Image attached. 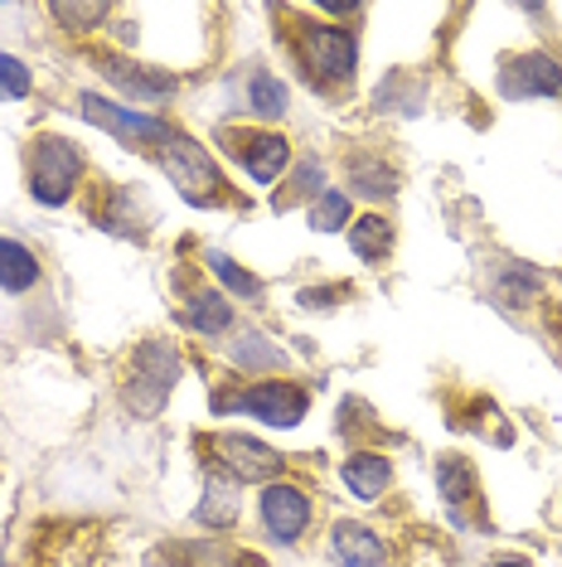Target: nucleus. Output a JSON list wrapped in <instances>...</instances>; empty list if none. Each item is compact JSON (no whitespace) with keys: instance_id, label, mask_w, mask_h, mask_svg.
<instances>
[{"instance_id":"bb28decb","label":"nucleus","mask_w":562,"mask_h":567,"mask_svg":"<svg viewBox=\"0 0 562 567\" xmlns=\"http://www.w3.org/2000/svg\"><path fill=\"white\" fill-rule=\"evenodd\" d=\"M54 20L73 24L79 34H87L97 20H107V6H54Z\"/></svg>"},{"instance_id":"a211bd4d","label":"nucleus","mask_w":562,"mask_h":567,"mask_svg":"<svg viewBox=\"0 0 562 567\" xmlns=\"http://www.w3.org/2000/svg\"><path fill=\"white\" fill-rule=\"evenodd\" d=\"M93 218H97V228H107V234H136L140 204H136L132 189H102V199L93 204Z\"/></svg>"},{"instance_id":"aec40b11","label":"nucleus","mask_w":562,"mask_h":567,"mask_svg":"<svg viewBox=\"0 0 562 567\" xmlns=\"http://www.w3.org/2000/svg\"><path fill=\"white\" fill-rule=\"evenodd\" d=\"M350 248L364 257V262H388V252H393V224L388 218H378V214H364L360 224H350Z\"/></svg>"},{"instance_id":"9d476101","label":"nucleus","mask_w":562,"mask_h":567,"mask_svg":"<svg viewBox=\"0 0 562 567\" xmlns=\"http://www.w3.org/2000/svg\"><path fill=\"white\" fill-rule=\"evenodd\" d=\"M500 93L504 97H558L562 93V63L543 49L514 54L500 63Z\"/></svg>"},{"instance_id":"1a4fd4ad","label":"nucleus","mask_w":562,"mask_h":567,"mask_svg":"<svg viewBox=\"0 0 562 567\" xmlns=\"http://www.w3.org/2000/svg\"><path fill=\"white\" fill-rule=\"evenodd\" d=\"M223 146L233 151V161L258 179V185H272V179H281L291 165V146L281 132H233V126H228Z\"/></svg>"},{"instance_id":"f3484780","label":"nucleus","mask_w":562,"mask_h":567,"mask_svg":"<svg viewBox=\"0 0 562 567\" xmlns=\"http://www.w3.org/2000/svg\"><path fill=\"white\" fill-rule=\"evenodd\" d=\"M287 83L277 79V73H248V112L258 122H281L287 117Z\"/></svg>"},{"instance_id":"5701e85b","label":"nucleus","mask_w":562,"mask_h":567,"mask_svg":"<svg viewBox=\"0 0 562 567\" xmlns=\"http://www.w3.org/2000/svg\"><path fill=\"white\" fill-rule=\"evenodd\" d=\"M321 189H325L321 161H301L296 175L287 179V195H277V209H291V204H301V199H321Z\"/></svg>"},{"instance_id":"423d86ee","label":"nucleus","mask_w":562,"mask_h":567,"mask_svg":"<svg viewBox=\"0 0 562 567\" xmlns=\"http://www.w3.org/2000/svg\"><path fill=\"white\" fill-rule=\"evenodd\" d=\"M214 412H248L267 427H301L311 412V393L291 379H262L238 393H214Z\"/></svg>"},{"instance_id":"7ed1b4c3","label":"nucleus","mask_w":562,"mask_h":567,"mask_svg":"<svg viewBox=\"0 0 562 567\" xmlns=\"http://www.w3.org/2000/svg\"><path fill=\"white\" fill-rule=\"evenodd\" d=\"M83 175H87V161L69 136L44 132V136L30 141V151H24V179H30V195L40 204H54V209L69 204L79 195Z\"/></svg>"},{"instance_id":"f257e3e1","label":"nucleus","mask_w":562,"mask_h":567,"mask_svg":"<svg viewBox=\"0 0 562 567\" xmlns=\"http://www.w3.org/2000/svg\"><path fill=\"white\" fill-rule=\"evenodd\" d=\"M287 44H291V59L296 69L311 79L315 87H344L360 69V34L350 24H325L305 10H287Z\"/></svg>"},{"instance_id":"393cba45","label":"nucleus","mask_w":562,"mask_h":567,"mask_svg":"<svg viewBox=\"0 0 562 567\" xmlns=\"http://www.w3.org/2000/svg\"><path fill=\"white\" fill-rule=\"evenodd\" d=\"M30 69H24V59L15 54H0V102H20V97H30Z\"/></svg>"},{"instance_id":"412c9836","label":"nucleus","mask_w":562,"mask_h":567,"mask_svg":"<svg viewBox=\"0 0 562 567\" xmlns=\"http://www.w3.org/2000/svg\"><path fill=\"white\" fill-rule=\"evenodd\" d=\"M233 519H238L233 481H223V475H209V481H204V505H199V524H209V528H228Z\"/></svg>"},{"instance_id":"a878e982","label":"nucleus","mask_w":562,"mask_h":567,"mask_svg":"<svg viewBox=\"0 0 562 567\" xmlns=\"http://www.w3.org/2000/svg\"><path fill=\"white\" fill-rule=\"evenodd\" d=\"M238 344H252V350H238V354H233V359H238V364H242V369H262V364H281V354H277V350H272V344H267V340H262V334H258V330H248V334H242V340H238Z\"/></svg>"},{"instance_id":"f8f14e48","label":"nucleus","mask_w":562,"mask_h":567,"mask_svg":"<svg viewBox=\"0 0 562 567\" xmlns=\"http://www.w3.org/2000/svg\"><path fill=\"white\" fill-rule=\"evenodd\" d=\"M437 495L446 499V514H451L456 524L480 519V481H476V471H470V461H461V456L437 461Z\"/></svg>"},{"instance_id":"20e7f679","label":"nucleus","mask_w":562,"mask_h":567,"mask_svg":"<svg viewBox=\"0 0 562 567\" xmlns=\"http://www.w3.org/2000/svg\"><path fill=\"white\" fill-rule=\"evenodd\" d=\"M180 369H185V359L170 340L136 344L132 359H126V379H122L126 408H132L136 417H156L165 408V398H170V389L180 383Z\"/></svg>"},{"instance_id":"cd10ccee","label":"nucleus","mask_w":562,"mask_h":567,"mask_svg":"<svg viewBox=\"0 0 562 567\" xmlns=\"http://www.w3.org/2000/svg\"><path fill=\"white\" fill-rule=\"evenodd\" d=\"M490 567H529L523 558H500V563H490Z\"/></svg>"},{"instance_id":"f03ea898","label":"nucleus","mask_w":562,"mask_h":567,"mask_svg":"<svg viewBox=\"0 0 562 567\" xmlns=\"http://www.w3.org/2000/svg\"><path fill=\"white\" fill-rule=\"evenodd\" d=\"M156 156H160L165 179H170V185L180 189L189 204H199V209H223V204H238L233 185L223 179V171L214 165V156L199 146V141H189V136L175 132V136L156 151Z\"/></svg>"},{"instance_id":"6ab92c4d","label":"nucleus","mask_w":562,"mask_h":567,"mask_svg":"<svg viewBox=\"0 0 562 567\" xmlns=\"http://www.w3.org/2000/svg\"><path fill=\"white\" fill-rule=\"evenodd\" d=\"M350 185L364 199H388V195H398V171L383 165L378 156H350Z\"/></svg>"},{"instance_id":"9b49d317","label":"nucleus","mask_w":562,"mask_h":567,"mask_svg":"<svg viewBox=\"0 0 562 567\" xmlns=\"http://www.w3.org/2000/svg\"><path fill=\"white\" fill-rule=\"evenodd\" d=\"M97 69L107 73L112 87H122V93L136 97V102H165V97H175V87H180L170 73L146 69V63H132L122 54H97Z\"/></svg>"},{"instance_id":"4be33fe9","label":"nucleus","mask_w":562,"mask_h":567,"mask_svg":"<svg viewBox=\"0 0 562 567\" xmlns=\"http://www.w3.org/2000/svg\"><path fill=\"white\" fill-rule=\"evenodd\" d=\"M350 195L340 189H321V199H311V228L315 234H335V228H350Z\"/></svg>"},{"instance_id":"ddd939ff","label":"nucleus","mask_w":562,"mask_h":567,"mask_svg":"<svg viewBox=\"0 0 562 567\" xmlns=\"http://www.w3.org/2000/svg\"><path fill=\"white\" fill-rule=\"evenodd\" d=\"M330 553H335L340 567H383L388 563V544L378 538V528L340 519L330 528Z\"/></svg>"},{"instance_id":"39448f33","label":"nucleus","mask_w":562,"mask_h":567,"mask_svg":"<svg viewBox=\"0 0 562 567\" xmlns=\"http://www.w3.org/2000/svg\"><path fill=\"white\" fill-rule=\"evenodd\" d=\"M199 456L209 461L214 475H223V481L233 485H272L281 471H287V456L281 451H272L267 442H258V436H238V432H209L199 436Z\"/></svg>"},{"instance_id":"2eb2a0df","label":"nucleus","mask_w":562,"mask_h":567,"mask_svg":"<svg viewBox=\"0 0 562 567\" xmlns=\"http://www.w3.org/2000/svg\"><path fill=\"white\" fill-rule=\"evenodd\" d=\"M185 326L199 334H223L233 326V306H228L223 291L199 287V291H189V301H185Z\"/></svg>"},{"instance_id":"b1692460","label":"nucleus","mask_w":562,"mask_h":567,"mask_svg":"<svg viewBox=\"0 0 562 567\" xmlns=\"http://www.w3.org/2000/svg\"><path fill=\"white\" fill-rule=\"evenodd\" d=\"M209 267H214V277H219V281H223V287H228V291H233V296H248V301H252V296H258V291H262V281H258V277H252V272H248V267H238V262H233V257H223V252H209Z\"/></svg>"},{"instance_id":"dca6fc26","label":"nucleus","mask_w":562,"mask_h":567,"mask_svg":"<svg viewBox=\"0 0 562 567\" xmlns=\"http://www.w3.org/2000/svg\"><path fill=\"white\" fill-rule=\"evenodd\" d=\"M40 287V257L24 248L20 238H0V291H30Z\"/></svg>"},{"instance_id":"6e6552de","label":"nucleus","mask_w":562,"mask_h":567,"mask_svg":"<svg viewBox=\"0 0 562 567\" xmlns=\"http://www.w3.org/2000/svg\"><path fill=\"white\" fill-rule=\"evenodd\" d=\"M83 117L102 126V132H112L117 141H126V146H165V141L175 136V126L170 122H160V117H146V112H126L117 107V102H107V97H97V93H83Z\"/></svg>"},{"instance_id":"4468645a","label":"nucleus","mask_w":562,"mask_h":567,"mask_svg":"<svg viewBox=\"0 0 562 567\" xmlns=\"http://www.w3.org/2000/svg\"><path fill=\"white\" fill-rule=\"evenodd\" d=\"M340 475H344V485H350V495L383 499L393 485V461L378 456V451H354V456L340 466Z\"/></svg>"},{"instance_id":"0eeeda50","label":"nucleus","mask_w":562,"mask_h":567,"mask_svg":"<svg viewBox=\"0 0 562 567\" xmlns=\"http://www.w3.org/2000/svg\"><path fill=\"white\" fill-rule=\"evenodd\" d=\"M258 514H262V528H267V538H277V544H301V534L311 528L315 519V499L305 495L301 485H291V481H272L262 489V499H258Z\"/></svg>"}]
</instances>
